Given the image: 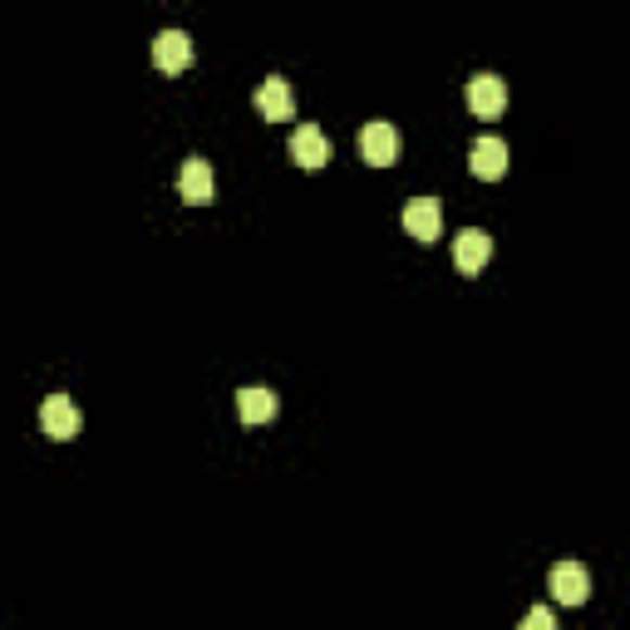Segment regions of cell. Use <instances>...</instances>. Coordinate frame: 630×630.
Returning <instances> with one entry per match:
<instances>
[{"label": "cell", "instance_id": "9", "mask_svg": "<svg viewBox=\"0 0 630 630\" xmlns=\"http://www.w3.org/2000/svg\"><path fill=\"white\" fill-rule=\"evenodd\" d=\"M291 158L300 163V168H325V163H331V139H325L321 129H316V124H300L296 133H291Z\"/></svg>", "mask_w": 630, "mask_h": 630}, {"label": "cell", "instance_id": "10", "mask_svg": "<svg viewBox=\"0 0 630 630\" xmlns=\"http://www.w3.org/2000/svg\"><path fill=\"white\" fill-rule=\"evenodd\" d=\"M257 108H261V118H291L296 114V89H291V79H281V75H267L257 85Z\"/></svg>", "mask_w": 630, "mask_h": 630}, {"label": "cell", "instance_id": "1", "mask_svg": "<svg viewBox=\"0 0 630 630\" xmlns=\"http://www.w3.org/2000/svg\"><path fill=\"white\" fill-rule=\"evenodd\" d=\"M360 153H364L370 168H389V163H399V153H404V139H399L395 124L374 118V124H364V133H360Z\"/></svg>", "mask_w": 630, "mask_h": 630}, {"label": "cell", "instance_id": "7", "mask_svg": "<svg viewBox=\"0 0 630 630\" xmlns=\"http://www.w3.org/2000/svg\"><path fill=\"white\" fill-rule=\"evenodd\" d=\"M153 65H158L163 75H182V69L193 65V40L182 30H158L153 35Z\"/></svg>", "mask_w": 630, "mask_h": 630}, {"label": "cell", "instance_id": "2", "mask_svg": "<svg viewBox=\"0 0 630 630\" xmlns=\"http://www.w3.org/2000/svg\"><path fill=\"white\" fill-rule=\"evenodd\" d=\"M547 591H552V601H562V606H581V601L591 596V571L581 562H556L552 571H547Z\"/></svg>", "mask_w": 630, "mask_h": 630}, {"label": "cell", "instance_id": "11", "mask_svg": "<svg viewBox=\"0 0 630 630\" xmlns=\"http://www.w3.org/2000/svg\"><path fill=\"white\" fill-rule=\"evenodd\" d=\"M404 232L419 236V242L443 236V207H438V197H414V203L404 207Z\"/></svg>", "mask_w": 630, "mask_h": 630}, {"label": "cell", "instance_id": "5", "mask_svg": "<svg viewBox=\"0 0 630 630\" xmlns=\"http://www.w3.org/2000/svg\"><path fill=\"white\" fill-rule=\"evenodd\" d=\"M79 424H85V419H79V404L69 395H50L40 404V428L50 438H60V443H65V438H75Z\"/></svg>", "mask_w": 630, "mask_h": 630}, {"label": "cell", "instance_id": "3", "mask_svg": "<svg viewBox=\"0 0 630 630\" xmlns=\"http://www.w3.org/2000/svg\"><path fill=\"white\" fill-rule=\"evenodd\" d=\"M463 99H468V108L478 118H498L502 108H507V85H502L492 69H483V75L468 79V89H463Z\"/></svg>", "mask_w": 630, "mask_h": 630}, {"label": "cell", "instance_id": "13", "mask_svg": "<svg viewBox=\"0 0 630 630\" xmlns=\"http://www.w3.org/2000/svg\"><path fill=\"white\" fill-rule=\"evenodd\" d=\"M523 630H562V626H556L552 606H532V610L523 616Z\"/></svg>", "mask_w": 630, "mask_h": 630}, {"label": "cell", "instance_id": "6", "mask_svg": "<svg viewBox=\"0 0 630 630\" xmlns=\"http://www.w3.org/2000/svg\"><path fill=\"white\" fill-rule=\"evenodd\" d=\"M468 168H473V178L498 182L502 172H507V143H502L498 133H483V139H473V149H468Z\"/></svg>", "mask_w": 630, "mask_h": 630}, {"label": "cell", "instance_id": "12", "mask_svg": "<svg viewBox=\"0 0 630 630\" xmlns=\"http://www.w3.org/2000/svg\"><path fill=\"white\" fill-rule=\"evenodd\" d=\"M277 409H281V399L271 389H261V385L236 389V419L242 424H267V419H277Z\"/></svg>", "mask_w": 630, "mask_h": 630}, {"label": "cell", "instance_id": "8", "mask_svg": "<svg viewBox=\"0 0 630 630\" xmlns=\"http://www.w3.org/2000/svg\"><path fill=\"white\" fill-rule=\"evenodd\" d=\"M178 193H182V203H193V207H207V203H213V163H207L203 153H193V158L182 163Z\"/></svg>", "mask_w": 630, "mask_h": 630}, {"label": "cell", "instance_id": "4", "mask_svg": "<svg viewBox=\"0 0 630 630\" xmlns=\"http://www.w3.org/2000/svg\"><path fill=\"white\" fill-rule=\"evenodd\" d=\"M492 257V236L483 232V227H463L459 236H453V267L463 271V277H478L483 267H488Z\"/></svg>", "mask_w": 630, "mask_h": 630}]
</instances>
